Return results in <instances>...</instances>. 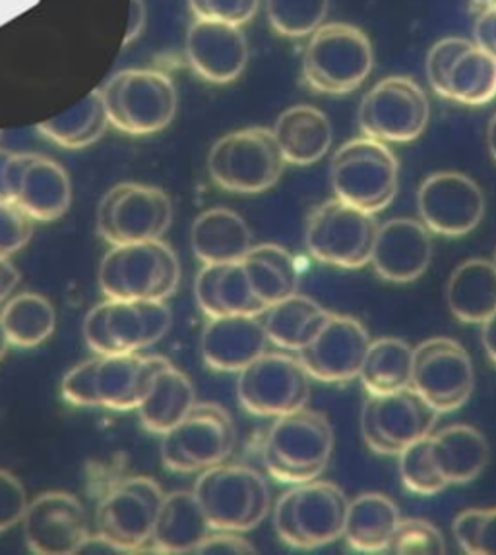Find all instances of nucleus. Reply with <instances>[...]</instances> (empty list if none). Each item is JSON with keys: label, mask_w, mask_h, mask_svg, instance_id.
Here are the masks:
<instances>
[{"label": "nucleus", "mask_w": 496, "mask_h": 555, "mask_svg": "<svg viewBox=\"0 0 496 555\" xmlns=\"http://www.w3.org/2000/svg\"><path fill=\"white\" fill-rule=\"evenodd\" d=\"M334 453L328 416L307 406L278 416L262 443V463L281 483H303L322 475Z\"/></svg>", "instance_id": "obj_1"}, {"label": "nucleus", "mask_w": 496, "mask_h": 555, "mask_svg": "<svg viewBox=\"0 0 496 555\" xmlns=\"http://www.w3.org/2000/svg\"><path fill=\"white\" fill-rule=\"evenodd\" d=\"M374 68L369 36L352 24H322L310 34L303 53V81L322 95L359 90Z\"/></svg>", "instance_id": "obj_2"}, {"label": "nucleus", "mask_w": 496, "mask_h": 555, "mask_svg": "<svg viewBox=\"0 0 496 555\" xmlns=\"http://www.w3.org/2000/svg\"><path fill=\"white\" fill-rule=\"evenodd\" d=\"M160 360L140 352L98 354L64 376L61 393L76 406L132 411L142 403Z\"/></svg>", "instance_id": "obj_3"}, {"label": "nucleus", "mask_w": 496, "mask_h": 555, "mask_svg": "<svg viewBox=\"0 0 496 555\" xmlns=\"http://www.w3.org/2000/svg\"><path fill=\"white\" fill-rule=\"evenodd\" d=\"M179 283L181 263L162 238L113 246L100 266V287L107 298L165 300Z\"/></svg>", "instance_id": "obj_4"}, {"label": "nucleus", "mask_w": 496, "mask_h": 555, "mask_svg": "<svg viewBox=\"0 0 496 555\" xmlns=\"http://www.w3.org/2000/svg\"><path fill=\"white\" fill-rule=\"evenodd\" d=\"M194 495L212 530L249 532L260 527L271 509L266 478L246 465H219L202 470Z\"/></svg>", "instance_id": "obj_5"}, {"label": "nucleus", "mask_w": 496, "mask_h": 555, "mask_svg": "<svg viewBox=\"0 0 496 555\" xmlns=\"http://www.w3.org/2000/svg\"><path fill=\"white\" fill-rule=\"evenodd\" d=\"M330 180L334 197L377 216L397 196L399 163L389 145L361 135L334 153Z\"/></svg>", "instance_id": "obj_6"}, {"label": "nucleus", "mask_w": 496, "mask_h": 555, "mask_svg": "<svg viewBox=\"0 0 496 555\" xmlns=\"http://www.w3.org/2000/svg\"><path fill=\"white\" fill-rule=\"evenodd\" d=\"M347 505V495L335 483H293L274 507V529L283 544L297 550L328 546L343 537Z\"/></svg>", "instance_id": "obj_7"}, {"label": "nucleus", "mask_w": 496, "mask_h": 555, "mask_svg": "<svg viewBox=\"0 0 496 555\" xmlns=\"http://www.w3.org/2000/svg\"><path fill=\"white\" fill-rule=\"evenodd\" d=\"M285 159L271 128L253 126L219 138L208 155L217 186L233 194H260L278 184Z\"/></svg>", "instance_id": "obj_8"}, {"label": "nucleus", "mask_w": 496, "mask_h": 555, "mask_svg": "<svg viewBox=\"0 0 496 555\" xmlns=\"http://www.w3.org/2000/svg\"><path fill=\"white\" fill-rule=\"evenodd\" d=\"M109 125L130 135L162 132L171 125L179 98L167 74L148 68L120 70L101 90Z\"/></svg>", "instance_id": "obj_9"}, {"label": "nucleus", "mask_w": 496, "mask_h": 555, "mask_svg": "<svg viewBox=\"0 0 496 555\" xmlns=\"http://www.w3.org/2000/svg\"><path fill=\"white\" fill-rule=\"evenodd\" d=\"M171 325V310L163 300L107 298L91 308L81 332L96 354H130L154 347Z\"/></svg>", "instance_id": "obj_10"}, {"label": "nucleus", "mask_w": 496, "mask_h": 555, "mask_svg": "<svg viewBox=\"0 0 496 555\" xmlns=\"http://www.w3.org/2000/svg\"><path fill=\"white\" fill-rule=\"evenodd\" d=\"M237 446L236 422L217 403H196L165 431L162 461L173 473L192 475L226 463Z\"/></svg>", "instance_id": "obj_11"}, {"label": "nucleus", "mask_w": 496, "mask_h": 555, "mask_svg": "<svg viewBox=\"0 0 496 555\" xmlns=\"http://www.w3.org/2000/svg\"><path fill=\"white\" fill-rule=\"evenodd\" d=\"M377 231L379 223L372 214L332 197L308 216L305 244L320 263L359 269L369 266Z\"/></svg>", "instance_id": "obj_12"}, {"label": "nucleus", "mask_w": 496, "mask_h": 555, "mask_svg": "<svg viewBox=\"0 0 496 555\" xmlns=\"http://www.w3.org/2000/svg\"><path fill=\"white\" fill-rule=\"evenodd\" d=\"M237 397L246 412L278 418L307 406L310 376L291 352H262L239 372Z\"/></svg>", "instance_id": "obj_13"}, {"label": "nucleus", "mask_w": 496, "mask_h": 555, "mask_svg": "<svg viewBox=\"0 0 496 555\" xmlns=\"http://www.w3.org/2000/svg\"><path fill=\"white\" fill-rule=\"evenodd\" d=\"M431 118L423 88L407 76L380 80L363 98L359 128L382 144H407L423 134Z\"/></svg>", "instance_id": "obj_14"}, {"label": "nucleus", "mask_w": 496, "mask_h": 555, "mask_svg": "<svg viewBox=\"0 0 496 555\" xmlns=\"http://www.w3.org/2000/svg\"><path fill=\"white\" fill-rule=\"evenodd\" d=\"M171 223V197L138 182L113 186L98 207V231L111 246L160 241Z\"/></svg>", "instance_id": "obj_15"}, {"label": "nucleus", "mask_w": 496, "mask_h": 555, "mask_svg": "<svg viewBox=\"0 0 496 555\" xmlns=\"http://www.w3.org/2000/svg\"><path fill=\"white\" fill-rule=\"evenodd\" d=\"M436 421L438 412L414 387L369 395L363 404V439L379 455H399L417 439L431 436Z\"/></svg>", "instance_id": "obj_16"}, {"label": "nucleus", "mask_w": 496, "mask_h": 555, "mask_svg": "<svg viewBox=\"0 0 496 555\" xmlns=\"http://www.w3.org/2000/svg\"><path fill=\"white\" fill-rule=\"evenodd\" d=\"M411 387L438 414L458 411L475 389V367L468 350L448 337L423 340L414 349Z\"/></svg>", "instance_id": "obj_17"}, {"label": "nucleus", "mask_w": 496, "mask_h": 555, "mask_svg": "<svg viewBox=\"0 0 496 555\" xmlns=\"http://www.w3.org/2000/svg\"><path fill=\"white\" fill-rule=\"evenodd\" d=\"M163 498L162 486L154 478H125L98 505V534L107 538L123 554L142 550L152 542Z\"/></svg>", "instance_id": "obj_18"}, {"label": "nucleus", "mask_w": 496, "mask_h": 555, "mask_svg": "<svg viewBox=\"0 0 496 555\" xmlns=\"http://www.w3.org/2000/svg\"><path fill=\"white\" fill-rule=\"evenodd\" d=\"M417 209L431 233L458 238L478 229L487 204L475 180L456 170H441L421 182Z\"/></svg>", "instance_id": "obj_19"}, {"label": "nucleus", "mask_w": 496, "mask_h": 555, "mask_svg": "<svg viewBox=\"0 0 496 555\" xmlns=\"http://www.w3.org/2000/svg\"><path fill=\"white\" fill-rule=\"evenodd\" d=\"M370 340L367 327L359 320L330 312L297 357L316 382L345 384L359 377Z\"/></svg>", "instance_id": "obj_20"}, {"label": "nucleus", "mask_w": 496, "mask_h": 555, "mask_svg": "<svg viewBox=\"0 0 496 555\" xmlns=\"http://www.w3.org/2000/svg\"><path fill=\"white\" fill-rule=\"evenodd\" d=\"M10 202L34 221H56L68 211L73 186L66 170L43 155L14 153L9 165Z\"/></svg>", "instance_id": "obj_21"}, {"label": "nucleus", "mask_w": 496, "mask_h": 555, "mask_svg": "<svg viewBox=\"0 0 496 555\" xmlns=\"http://www.w3.org/2000/svg\"><path fill=\"white\" fill-rule=\"evenodd\" d=\"M27 547L39 555H73L90 537L88 515L73 493L46 492L27 503L24 515Z\"/></svg>", "instance_id": "obj_22"}, {"label": "nucleus", "mask_w": 496, "mask_h": 555, "mask_svg": "<svg viewBox=\"0 0 496 555\" xmlns=\"http://www.w3.org/2000/svg\"><path fill=\"white\" fill-rule=\"evenodd\" d=\"M433 260L431 231L417 219L396 217L379 224L370 266L390 283H411L423 275Z\"/></svg>", "instance_id": "obj_23"}, {"label": "nucleus", "mask_w": 496, "mask_h": 555, "mask_svg": "<svg viewBox=\"0 0 496 555\" xmlns=\"http://www.w3.org/2000/svg\"><path fill=\"white\" fill-rule=\"evenodd\" d=\"M190 68L209 83L236 81L249 63L243 29L214 20H194L187 34Z\"/></svg>", "instance_id": "obj_24"}, {"label": "nucleus", "mask_w": 496, "mask_h": 555, "mask_svg": "<svg viewBox=\"0 0 496 555\" xmlns=\"http://www.w3.org/2000/svg\"><path fill=\"white\" fill-rule=\"evenodd\" d=\"M268 337L260 315H219L209 318L200 349L206 366L216 372H241L266 352Z\"/></svg>", "instance_id": "obj_25"}, {"label": "nucleus", "mask_w": 496, "mask_h": 555, "mask_svg": "<svg viewBox=\"0 0 496 555\" xmlns=\"http://www.w3.org/2000/svg\"><path fill=\"white\" fill-rule=\"evenodd\" d=\"M429 446L434 466L446 486L473 482L491 461L487 438L468 424H452L431 434Z\"/></svg>", "instance_id": "obj_26"}, {"label": "nucleus", "mask_w": 496, "mask_h": 555, "mask_svg": "<svg viewBox=\"0 0 496 555\" xmlns=\"http://www.w3.org/2000/svg\"><path fill=\"white\" fill-rule=\"evenodd\" d=\"M289 165L307 167L328 155L334 142L330 118L313 105H295L281 113L271 128Z\"/></svg>", "instance_id": "obj_27"}, {"label": "nucleus", "mask_w": 496, "mask_h": 555, "mask_svg": "<svg viewBox=\"0 0 496 555\" xmlns=\"http://www.w3.org/2000/svg\"><path fill=\"white\" fill-rule=\"evenodd\" d=\"M194 404L196 391L190 377L162 357L144 399L136 411L145 430L163 436L165 431L171 430Z\"/></svg>", "instance_id": "obj_28"}, {"label": "nucleus", "mask_w": 496, "mask_h": 555, "mask_svg": "<svg viewBox=\"0 0 496 555\" xmlns=\"http://www.w3.org/2000/svg\"><path fill=\"white\" fill-rule=\"evenodd\" d=\"M190 246L204 266L241 261L253 248V233L243 217L214 207L196 217L190 229Z\"/></svg>", "instance_id": "obj_29"}, {"label": "nucleus", "mask_w": 496, "mask_h": 555, "mask_svg": "<svg viewBox=\"0 0 496 555\" xmlns=\"http://www.w3.org/2000/svg\"><path fill=\"white\" fill-rule=\"evenodd\" d=\"M200 310L208 318L219 315H260V302L251 291L241 261L208 263L200 269L194 283Z\"/></svg>", "instance_id": "obj_30"}, {"label": "nucleus", "mask_w": 496, "mask_h": 555, "mask_svg": "<svg viewBox=\"0 0 496 555\" xmlns=\"http://www.w3.org/2000/svg\"><path fill=\"white\" fill-rule=\"evenodd\" d=\"M209 532L212 527L194 492L179 490L163 498L152 544L160 554H194Z\"/></svg>", "instance_id": "obj_31"}, {"label": "nucleus", "mask_w": 496, "mask_h": 555, "mask_svg": "<svg viewBox=\"0 0 496 555\" xmlns=\"http://www.w3.org/2000/svg\"><path fill=\"white\" fill-rule=\"evenodd\" d=\"M446 305L456 320L481 325L496 312V268L493 260L471 258L452 271Z\"/></svg>", "instance_id": "obj_32"}, {"label": "nucleus", "mask_w": 496, "mask_h": 555, "mask_svg": "<svg viewBox=\"0 0 496 555\" xmlns=\"http://www.w3.org/2000/svg\"><path fill=\"white\" fill-rule=\"evenodd\" d=\"M399 519V507L389 495L359 493L347 505L343 538L355 552L380 554L386 552Z\"/></svg>", "instance_id": "obj_33"}, {"label": "nucleus", "mask_w": 496, "mask_h": 555, "mask_svg": "<svg viewBox=\"0 0 496 555\" xmlns=\"http://www.w3.org/2000/svg\"><path fill=\"white\" fill-rule=\"evenodd\" d=\"M241 266L262 308H270L298 293L301 273L293 254L280 244H258L246 251Z\"/></svg>", "instance_id": "obj_34"}, {"label": "nucleus", "mask_w": 496, "mask_h": 555, "mask_svg": "<svg viewBox=\"0 0 496 555\" xmlns=\"http://www.w3.org/2000/svg\"><path fill=\"white\" fill-rule=\"evenodd\" d=\"M328 315L330 312L315 298L295 293L266 308L260 322L271 345L288 352H298L315 337Z\"/></svg>", "instance_id": "obj_35"}, {"label": "nucleus", "mask_w": 496, "mask_h": 555, "mask_svg": "<svg viewBox=\"0 0 496 555\" xmlns=\"http://www.w3.org/2000/svg\"><path fill=\"white\" fill-rule=\"evenodd\" d=\"M443 98L470 107L487 105L496 98V61L475 41H468L454 59Z\"/></svg>", "instance_id": "obj_36"}, {"label": "nucleus", "mask_w": 496, "mask_h": 555, "mask_svg": "<svg viewBox=\"0 0 496 555\" xmlns=\"http://www.w3.org/2000/svg\"><path fill=\"white\" fill-rule=\"evenodd\" d=\"M411 376L414 349L406 340L396 337L370 340L359 372L367 395L396 393L399 389L411 387Z\"/></svg>", "instance_id": "obj_37"}, {"label": "nucleus", "mask_w": 496, "mask_h": 555, "mask_svg": "<svg viewBox=\"0 0 496 555\" xmlns=\"http://www.w3.org/2000/svg\"><path fill=\"white\" fill-rule=\"evenodd\" d=\"M107 126V111L103 105L101 90H96L63 115L37 125V132L66 150H81L96 144L105 134Z\"/></svg>", "instance_id": "obj_38"}, {"label": "nucleus", "mask_w": 496, "mask_h": 555, "mask_svg": "<svg viewBox=\"0 0 496 555\" xmlns=\"http://www.w3.org/2000/svg\"><path fill=\"white\" fill-rule=\"evenodd\" d=\"M0 323L9 345L18 349H34L53 335L56 314L46 296L22 293L4 305Z\"/></svg>", "instance_id": "obj_39"}, {"label": "nucleus", "mask_w": 496, "mask_h": 555, "mask_svg": "<svg viewBox=\"0 0 496 555\" xmlns=\"http://www.w3.org/2000/svg\"><path fill=\"white\" fill-rule=\"evenodd\" d=\"M266 12L276 34L301 39L325 24L330 0H266Z\"/></svg>", "instance_id": "obj_40"}, {"label": "nucleus", "mask_w": 496, "mask_h": 555, "mask_svg": "<svg viewBox=\"0 0 496 555\" xmlns=\"http://www.w3.org/2000/svg\"><path fill=\"white\" fill-rule=\"evenodd\" d=\"M397 457L399 478L409 492L417 495H436L448 488L434 466L429 436L407 446Z\"/></svg>", "instance_id": "obj_41"}, {"label": "nucleus", "mask_w": 496, "mask_h": 555, "mask_svg": "<svg viewBox=\"0 0 496 555\" xmlns=\"http://www.w3.org/2000/svg\"><path fill=\"white\" fill-rule=\"evenodd\" d=\"M452 529L466 554L496 555V507L461 511Z\"/></svg>", "instance_id": "obj_42"}, {"label": "nucleus", "mask_w": 496, "mask_h": 555, "mask_svg": "<svg viewBox=\"0 0 496 555\" xmlns=\"http://www.w3.org/2000/svg\"><path fill=\"white\" fill-rule=\"evenodd\" d=\"M386 552L397 555H441L446 554V540L443 532L429 520L399 519Z\"/></svg>", "instance_id": "obj_43"}, {"label": "nucleus", "mask_w": 496, "mask_h": 555, "mask_svg": "<svg viewBox=\"0 0 496 555\" xmlns=\"http://www.w3.org/2000/svg\"><path fill=\"white\" fill-rule=\"evenodd\" d=\"M189 7L199 20L243 27L256 16L260 0H189Z\"/></svg>", "instance_id": "obj_44"}, {"label": "nucleus", "mask_w": 496, "mask_h": 555, "mask_svg": "<svg viewBox=\"0 0 496 555\" xmlns=\"http://www.w3.org/2000/svg\"><path fill=\"white\" fill-rule=\"evenodd\" d=\"M34 234V219L16 204L0 202V258H10L22 250Z\"/></svg>", "instance_id": "obj_45"}, {"label": "nucleus", "mask_w": 496, "mask_h": 555, "mask_svg": "<svg viewBox=\"0 0 496 555\" xmlns=\"http://www.w3.org/2000/svg\"><path fill=\"white\" fill-rule=\"evenodd\" d=\"M468 41L470 39H463V37H446L431 47V51L427 54L424 70H427V80L436 95L443 98L444 81H446L452 63Z\"/></svg>", "instance_id": "obj_46"}, {"label": "nucleus", "mask_w": 496, "mask_h": 555, "mask_svg": "<svg viewBox=\"0 0 496 555\" xmlns=\"http://www.w3.org/2000/svg\"><path fill=\"white\" fill-rule=\"evenodd\" d=\"M27 493L20 478L0 468V532L22 522L27 509Z\"/></svg>", "instance_id": "obj_47"}, {"label": "nucleus", "mask_w": 496, "mask_h": 555, "mask_svg": "<svg viewBox=\"0 0 496 555\" xmlns=\"http://www.w3.org/2000/svg\"><path fill=\"white\" fill-rule=\"evenodd\" d=\"M194 554L243 555L256 554V547L241 537V532L231 530H212L208 537L200 542Z\"/></svg>", "instance_id": "obj_48"}, {"label": "nucleus", "mask_w": 496, "mask_h": 555, "mask_svg": "<svg viewBox=\"0 0 496 555\" xmlns=\"http://www.w3.org/2000/svg\"><path fill=\"white\" fill-rule=\"evenodd\" d=\"M473 41L496 61V0L487 4L475 20Z\"/></svg>", "instance_id": "obj_49"}, {"label": "nucleus", "mask_w": 496, "mask_h": 555, "mask_svg": "<svg viewBox=\"0 0 496 555\" xmlns=\"http://www.w3.org/2000/svg\"><path fill=\"white\" fill-rule=\"evenodd\" d=\"M145 26V4L144 0H130V20H128L127 34L123 43L128 46L135 39L142 36Z\"/></svg>", "instance_id": "obj_50"}, {"label": "nucleus", "mask_w": 496, "mask_h": 555, "mask_svg": "<svg viewBox=\"0 0 496 555\" xmlns=\"http://www.w3.org/2000/svg\"><path fill=\"white\" fill-rule=\"evenodd\" d=\"M20 281L18 269L10 263L9 258H0V305L12 295Z\"/></svg>", "instance_id": "obj_51"}, {"label": "nucleus", "mask_w": 496, "mask_h": 555, "mask_svg": "<svg viewBox=\"0 0 496 555\" xmlns=\"http://www.w3.org/2000/svg\"><path fill=\"white\" fill-rule=\"evenodd\" d=\"M14 153L0 150V202H10L9 165Z\"/></svg>", "instance_id": "obj_52"}, {"label": "nucleus", "mask_w": 496, "mask_h": 555, "mask_svg": "<svg viewBox=\"0 0 496 555\" xmlns=\"http://www.w3.org/2000/svg\"><path fill=\"white\" fill-rule=\"evenodd\" d=\"M487 145L488 152H491L493 159L496 162V115L491 118V122L487 126Z\"/></svg>", "instance_id": "obj_53"}, {"label": "nucleus", "mask_w": 496, "mask_h": 555, "mask_svg": "<svg viewBox=\"0 0 496 555\" xmlns=\"http://www.w3.org/2000/svg\"><path fill=\"white\" fill-rule=\"evenodd\" d=\"M9 339H7L4 330H2V323H0V360L4 359V354H7V349H9Z\"/></svg>", "instance_id": "obj_54"}, {"label": "nucleus", "mask_w": 496, "mask_h": 555, "mask_svg": "<svg viewBox=\"0 0 496 555\" xmlns=\"http://www.w3.org/2000/svg\"><path fill=\"white\" fill-rule=\"evenodd\" d=\"M493 263H495V268H496V250H495V258H493Z\"/></svg>", "instance_id": "obj_55"}]
</instances>
